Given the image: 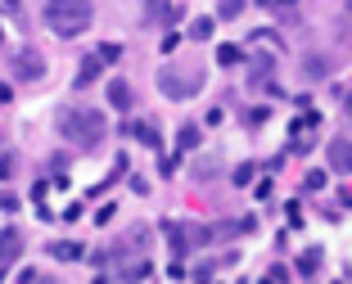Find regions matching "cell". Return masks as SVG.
<instances>
[{
    "instance_id": "cell-8",
    "label": "cell",
    "mask_w": 352,
    "mask_h": 284,
    "mask_svg": "<svg viewBox=\"0 0 352 284\" xmlns=\"http://www.w3.org/2000/svg\"><path fill=\"white\" fill-rule=\"evenodd\" d=\"M163 235H167V244H172V252H176V257L195 248V239H190V226H176V221H163Z\"/></svg>"
},
{
    "instance_id": "cell-27",
    "label": "cell",
    "mask_w": 352,
    "mask_h": 284,
    "mask_svg": "<svg viewBox=\"0 0 352 284\" xmlns=\"http://www.w3.org/2000/svg\"><path fill=\"white\" fill-rule=\"evenodd\" d=\"M276 5H285V10H289V5H298V0H276Z\"/></svg>"
},
{
    "instance_id": "cell-30",
    "label": "cell",
    "mask_w": 352,
    "mask_h": 284,
    "mask_svg": "<svg viewBox=\"0 0 352 284\" xmlns=\"http://www.w3.org/2000/svg\"><path fill=\"white\" fill-rule=\"evenodd\" d=\"M262 284H271V280H262Z\"/></svg>"
},
{
    "instance_id": "cell-29",
    "label": "cell",
    "mask_w": 352,
    "mask_h": 284,
    "mask_svg": "<svg viewBox=\"0 0 352 284\" xmlns=\"http://www.w3.org/2000/svg\"><path fill=\"white\" fill-rule=\"evenodd\" d=\"M0 45H5V32H0Z\"/></svg>"
},
{
    "instance_id": "cell-3",
    "label": "cell",
    "mask_w": 352,
    "mask_h": 284,
    "mask_svg": "<svg viewBox=\"0 0 352 284\" xmlns=\"http://www.w3.org/2000/svg\"><path fill=\"white\" fill-rule=\"evenodd\" d=\"M204 86V73H158V91L167 95V99H190V95Z\"/></svg>"
},
{
    "instance_id": "cell-7",
    "label": "cell",
    "mask_w": 352,
    "mask_h": 284,
    "mask_svg": "<svg viewBox=\"0 0 352 284\" xmlns=\"http://www.w3.org/2000/svg\"><path fill=\"white\" fill-rule=\"evenodd\" d=\"M109 104H113L118 113H126V108L135 104V91H131V82H122V77H113V82H109Z\"/></svg>"
},
{
    "instance_id": "cell-12",
    "label": "cell",
    "mask_w": 352,
    "mask_h": 284,
    "mask_svg": "<svg viewBox=\"0 0 352 284\" xmlns=\"http://www.w3.org/2000/svg\"><path fill=\"white\" fill-rule=\"evenodd\" d=\"M50 252L59 257V262H82V257H86V248H82V244H73V239H63V244H50Z\"/></svg>"
},
{
    "instance_id": "cell-18",
    "label": "cell",
    "mask_w": 352,
    "mask_h": 284,
    "mask_svg": "<svg viewBox=\"0 0 352 284\" xmlns=\"http://www.w3.org/2000/svg\"><path fill=\"white\" fill-rule=\"evenodd\" d=\"M325 73H330V63H325V59H316V54H311V59H307V77H311V82H316V77H325Z\"/></svg>"
},
{
    "instance_id": "cell-14",
    "label": "cell",
    "mask_w": 352,
    "mask_h": 284,
    "mask_svg": "<svg viewBox=\"0 0 352 284\" xmlns=\"http://www.w3.org/2000/svg\"><path fill=\"white\" fill-rule=\"evenodd\" d=\"M217 63L221 68H235V63H244V50L239 45H217Z\"/></svg>"
},
{
    "instance_id": "cell-20",
    "label": "cell",
    "mask_w": 352,
    "mask_h": 284,
    "mask_svg": "<svg viewBox=\"0 0 352 284\" xmlns=\"http://www.w3.org/2000/svg\"><path fill=\"white\" fill-rule=\"evenodd\" d=\"M95 54H100V59H104V63H113V59H118V54H122V45H100V50H95Z\"/></svg>"
},
{
    "instance_id": "cell-21",
    "label": "cell",
    "mask_w": 352,
    "mask_h": 284,
    "mask_svg": "<svg viewBox=\"0 0 352 284\" xmlns=\"http://www.w3.org/2000/svg\"><path fill=\"white\" fill-rule=\"evenodd\" d=\"M10 171H14V158H10V154H0V180H10Z\"/></svg>"
},
{
    "instance_id": "cell-19",
    "label": "cell",
    "mask_w": 352,
    "mask_h": 284,
    "mask_svg": "<svg viewBox=\"0 0 352 284\" xmlns=\"http://www.w3.org/2000/svg\"><path fill=\"white\" fill-rule=\"evenodd\" d=\"M239 10H244V0H221V5H217V14H221V19H235Z\"/></svg>"
},
{
    "instance_id": "cell-17",
    "label": "cell",
    "mask_w": 352,
    "mask_h": 284,
    "mask_svg": "<svg viewBox=\"0 0 352 284\" xmlns=\"http://www.w3.org/2000/svg\"><path fill=\"white\" fill-rule=\"evenodd\" d=\"M316 266H321V252H316V248H311V252H302V257H298V271H302V275H311Z\"/></svg>"
},
{
    "instance_id": "cell-22",
    "label": "cell",
    "mask_w": 352,
    "mask_h": 284,
    "mask_svg": "<svg viewBox=\"0 0 352 284\" xmlns=\"http://www.w3.org/2000/svg\"><path fill=\"white\" fill-rule=\"evenodd\" d=\"M19 208V199H14V194H0V212H14Z\"/></svg>"
},
{
    "instance_id": "cell-4",
    "label": "cell",
    "mask_w": 352,
    "mask_h": 284,
    "mask_svg": "<svg viewBox=\"0 0 352 284\" xmlns=\"http://www.w3.org/2000/svg\"><path fill=\"white\" fill-rule=\"evenodd\" d=\"M45 73V63L36 50H19L14 54V77H23V82H36V77Z\"/></svg>"
},
{
    "instance_id": "cell-26",
    "label": "cell",
    "mask_w": 352,
    "mask_h": 284,
    "mask_svg": "<svg viewBox=\"0 0 352 284\" xmlns=\"http://www.w3.org/2000/svg\"><path fill=\"white\" fill-rule=\"evenodd\" d=\"M32 284H54V280H45V275H36V280H32Z\"/></svg>"
},
{
    "instance_id": "cell-25",
    "label": "cell",
    "mask_w": 352,
    "mask_h": 284,
    "mask_svg": "<svg viewBox=\"0 0 352 284\" xmlns=\"http://www.w3.org/2000/svg\"><path fill=\"white\" fill-rule=\"evenodd\" d=\"M253 5H262V10H271V5H276V0H253Z\"/></svg>"
},
{
    "instance_id": "cell-28",
    "label": "cell",
    "mask_w": 352,
    "mask_h": 284,
    "mask_svg": "<svg viewBox=\"0 0 352 284\" xmlns=\"http://www.w3.org/2000/svg\"><path fill=\"white\" fill-rule=\"evenodd\" d=\"M348 113H352V91H348Z\"/></svg>"
},
{
    "instance_id": "cell-1",
    "label": "cell",
    "mask_w": 352,
    "mask_h": 284,
    "mask_svg": "<svg viewBox=\"0 0 352 284\" xmlns=\"http://www.w3.org/2000/svg\"><path fill=\"white\" fill-rule=\"evenodd\" d=\"M59 131L68 136V145L95 149L104 140V131H109V122H104L100 108H63L59 113Z\"/></svg>"
},
{
    "instance_id": "cell-5",
    "label": "cell",
    "mask_w": 352,
    "mask_h": 284,
    "mask_svg": "<svg viewBox=\"0 0 352 284\" xmlns=\"http://www.w3.org/2000/svg\"><path fill=\"white\" fill-rule=\"evenodd\" d=\"M325 158H330V171H352V140L334 136L330 145H325Z\"/></svg>"
},
{
    "instance_id": "cell-16",
    "label": "cell",
    "mask_w": 352,
    "mask_h": 284,
    "mask_svg": "<svg viewBox=\"0 0 352 284\" xmlns=\"http://www.w3.org/2000/svg\"><path fill=\"white\" fill-rule=\"evenodd\" d=\"M190 36H195V41H208V36H212V19H195L190 23Z\"/></svg>"
},
{
    "instance_id": "cell-6",
    "label": "cell",
    "mask_w": 352,
    "mask_h": 284,
    "mask_svg": "<svg viewBox=\"0 0 352 284\" xmlns=\"http://www.w3.org/2000/svg\"><path fill=\"white\" fill-rule=\"evenodd\" d=\"M19 252H23V235L19 230H0V275L19 262Z\"/></svg>"
},
{
    "instance_id": "cell-23",
    "label": "cell",
    "mask_w": 352,
    "mask_h": 284,
    "mask_svg": "<svg viewBox=\"0 0 352 284\" xmlns=\"http://www.w3.org/2000/svg\"><path fill=\"white\" fill-rule=\"evenodd\" d=\"M19 5H23V0H0V10H5V14H19Z\"/></svg>"
},
{
    "instance_id": "cell-15",
    "label": "cell",
    "mask_w": 352,
    "mask_h": 284,
    "mask_svg": "<svg viewBox=\"0 0 352 284\" xmlns=\"http://www.w3.org/2000/svg\"><path fill=\"white\" fill-rule=\"evenodd\" d=\"M199 145V126H181L176 131V149H195Z\"/></svg>"
},
{
    "instance_id": "cell-2",
    "label": "cell",
    "mask_w": 352,
    "mask_h": 284,
    "mask_svg": "<svg viewBox=\"0 0 352 284\" xmlns=\"http://www.w3.org/2000/svg\"><path fill=\"white\" fill-rule=\"evenodd\" d=\"M91 19H95L91 0H45V23L59 36H82L91 27Z\"/></svg>"
},
{
    "instance_id": "cell-24",
    "label": "cell",
    "mask_w": 352,
    "mask_h": 284,
    "mask_svg": "<svg viewBox=\"0 0 352 284\" xmlns=\"http://www.w3.org/2000/svg\"><path fill=\"white\" fill-rule=\"evenodd\" d=\"M10 95H14V91H10L5 82H0V104H10Z\"/></svg>"
},
{
    "instance_id": "cell-9",
    "label": "cell",
    "mask_w": 352,
    "mask_h": 284,
    "mask_svg": "<svg viewBox=\"0 0 352 284\" xmlns=\"http://www.w3.org/2000/svg\"><path fill=\"white\" fill-rule=\"evenodd\" d=\"M140 5H145V19L149 23H167V19H176V14H181L172 0H140Z\"/></svg>"
},
{
    "instance_id": "cell-11",
    "label": "cell",
    "mask_w": 352,
    "mask_h": 284,
    "mask_svg": "<svg viewBox=\"0 0 352 284\" xmlns=\"http://www.w3.org/2000/svg\"><path fill=\"white\" fill-rule=\"evenodd\" d=\"M253 82L258 86H271V68H276V59H271V54H253Z\"/></svg>"
},
{
    "instance_id": "cell-13",
    "label": "cell",
    "mask_w": 352,
    "mask_h": 284,
    "mask_svg": "<svg viewBox=\"0 0 352 284\" xmlns=\"http://www.w3.org/2000/svg\"><path fill=\"white\" fill-rule=\"evenodd\" d=\"M100 68H104V59H100V54H91V59H82V68H77V86H91L95 77H100Z\"/></svg>"
},
{
    "instance_id": "cell-10",
    "label": "cell",
    "mask_w": 352,
    "mask_h": 284,
    "mask_svg": "<svg viewBox=\"0 0 352 284\" xmlns=\"http://www.w3.org/2000/svg\"><path fill=\"white\" fill-rule=\"evenodd\" d=\"M131 136L140 140L145 149H163V136H158V126H154V122H135V126H131Z\"/></svg>"
}]
</instances>
